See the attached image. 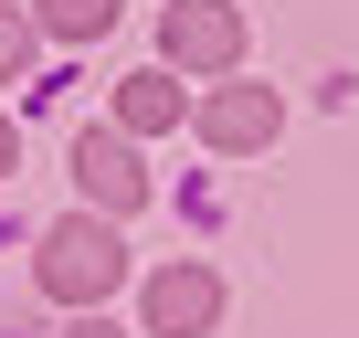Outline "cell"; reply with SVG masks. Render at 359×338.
I'll list each match as a JSON object with an SVG mask.
<instances>
[{
    "label": "cell",
    "instance_id": "cell-1",
    "mask_svg": "<svg viewBox=\"0 0 359 338\" xmlns=\"http://www.w3.org/2000/svg\"><path fill=\"white\" fill-rule=\"evenodd\" d=\"M116 275H127V254H116V233H106V222H53V233H43V296L95 306Z\"/></svg>",
    "mask_w": 359,
    "mask_h": 338
},
{
    "label": "cell",
    "instance_id": "cell-2",
    "mask_svg": "<svg viewBox=\"0 0 359 338\" xmlns=\"http://www.w3.org/2000/svg\"><path fill=\"white\" fill-rule=\"evenodd\" d=\"M137 317H148V338H212L222 327V275L212 264H158Z\"/></svg>",
    "mask_w": 359,
    "mask_h": 338
},
{
    "label": "cell",
    "instance_id": "cell-3",
    "mask_svg": "<svg viewBox=\"0 0 359 338\" xmlns=\"http://www.w3.org/2000/svg\"><path fill=\"white\" fill-rule=\"evenodd\" d=\"M74 180H85L106 212H137V201H148V158H137L127 127H85V137H74Z\"/></svg>",
    "mask_w": 359,
    "mask_h": 338
},
{
    "label": "cell",
    "instance_id": "cell-4",
    "mask_svg": "<svg viewBox=\"0 0 359 338\" xmlns=\"http://www.w3.org/2000/svg\"><path fill=\"white\" fill-rule=\"evenodd\" d=\"M169 64H191V74H222L233 53H243V22L222 11V0H169Z\"/></svg>",
    "mask_w": 359,
    "mask_h": 338
},
{
    "label": "cell",
    "instance_id": "cell-5",
    "mask_svg": "<svg viewBox=\"0 0 359 338\" xmlns=\"http://www.w3.org/2000/svg\"><path fill=\"white\" fill-rule=\"evenodd\" d=\"M275 127H285L275 85H222V95L201 106V137H212V148H264Z\"/></svg>",
    "mask_w": 359,
    "mask_h": 338
},
{
    "label": "cell",
    "instance_id": "cell-6",
    "mask_svg": "<svg viewBox=\"0 0 359 338\" xmlns=\"http://www.w3.org/2000/svg\"><path fill=\"white\" fill-rule=\"evenodd\" d=\"M180 116H191V106H180L169 74H127V85H116V127H127V137H158V127H180Z\"/></svg>",
    "mask_w": 359,
    "mask_h": 338
},
{
    "label": "cell",
    "instance_id": "cell-7",
    "mask_svg": "<svg viewBox=\"0 0 359 338\" xmlns=\"http://www.w3.org/2000/svg\"><path fill=\"white\" fill-rule=\"evenodd\" d=\"M106 22H116V0H43V32L53 43H95Z\"/></svg>",
    "mask_w": 359,
    "mask_h": 338
},
{
    "label": "cell",
    "instance_id": "cell-8",
    "mask_svg": "<svg viewBox=\"0 0 359 338\" xmlns=\"http://www.w3.org/2000/svg\"><path fill=\"white\" fill-rule=\"evenodd\" d=\"M22 64H32V22H22V11H11V0H0V85H11V74H22Z\"/></svg>",
    "mask_w": 359,
    "mask_h": 338
},
{
    "label": "cell",
    "instance_id": "cell-9",
    "mask_svg": "<svg viewBox=\"0 0 359 338\" xmlns=\"http://www.w3.org/2000/svg\"><path fill=\"white\" fill-rule=\"evenodd\" d=\"M64 338H127V327H106V317H74V327H64Z\"/></svg>",
    "mask_w": 359,
    "mask_h": 338
},
{
    "label": "cell",
    "instance_id": "cell-10",
    "mask_svg": "<svg viewBox=\"0 0 359 338\" xmlns=\"http://www.w3.org/2000/svg\"><path fill=\"white\" fill-rule=\"evenodd\" d=\"M0 169H11V127H0Z\"/></svg>",
    "mask_w": 359,
    "mask_h": 338
}]
</instances>
